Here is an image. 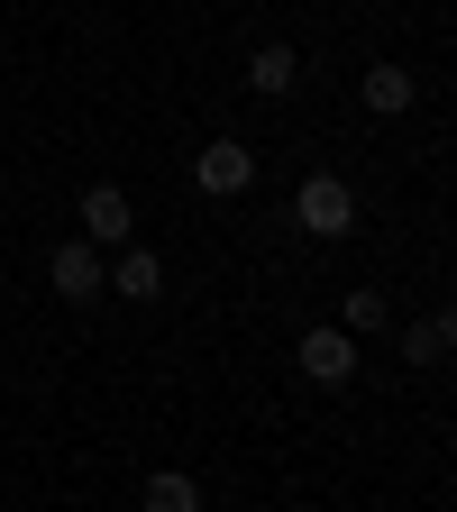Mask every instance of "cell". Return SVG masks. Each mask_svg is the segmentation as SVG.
I'll list each match as a JSON object with an SVG mask.
<instances>
[{
	"mask_svg": "<svg viewBox=\"0 0 457 512\" xmlns=\"http://www.w3.org/2000/svg\"><path fill=\"white\" fill-rule=\"evenodd\" d=\"M74 220H83V247H128V238H138V211H128L119 183H92L74 202Z\"/></svg>",
	"mask_w": 457,
	"mask_h": 512,
	"instance_id": "cell-2",
	"label": "cell"
},
{
	"mask_svg": "<svg viewBox=\"0 0 457 512\" xmlns=\"http://www.w3.org/2000/svg\"><path fill=\"white\" fill-rule=\"evenodd\" d=\"M101 275H110V256H101V247H83V238H64V247L46 256V284H55L64 302H92V293H101Z\"/></svg>",
	"mask_w": 457,
	"mask_h": 512,
	"instance_id": "cell-5",
	"label": "cell"
},
{
	"mask_svg": "<svg viewBox=\"0 0 457 512\" xmlns=\"http://www.w3.org/2000/svg\"><path fill=\"white\" fill-rule=\"evenodd\" d=\"M101 293H119V302H156V293H165V256H156V247H119V266L101 275Z\"/></svg>",
	"mask_w": 457,
	"mask_h": 512,
	"instance_id": "cell-6",
	"label": "cell"
},
{
	"mask_svg": "<svg viewBox=\"0 0 457 512\" xmlns=\"http://www.w3.org/2000/svg\"><path fill=\"white\" fill-rule=\"evenodd\" d=\"M293 357H302V375H311V384H330V394H339V384H357V339H348V330H330V320H320V330H302V348H293Z\"/></svg>",
	"mask_w": 457,
	"mask_h": 512,
	"instance_id": "cell-4",
	"label": "cell"
},
{
	"mask_svg": "<svg viewBox=\"0 0 457 512\" xmlns=\"http://www.w3.org/2000/svg\"><path fill=\"white\" fill-rule=\"evenodd\" d=\"M357 92H366V110H375V119H403V110L421 101V83L403 74V64H366V83H357Z\"/></svg>",
	"mask_w": 457,
	"mask_h": 512,
	"instance_id": "cell-7",
	"label": "cell"
},
{
	"mask_svg": "<svg viewBox=\"0 0 457 512\" xmlns=\"http://www.w3.org/2000/svg\"><path fill=\"white\" fill-rule=\"evenodd\" d=\"M384 320H394V302H384L375 284H357V293L339 302V330H348V339H366V330H384Z\"/></svg>",
	"mask_w": 457,
	"mask_h": 512,
	"instance_id": "cell-11",
	"label": "cell"
},
{
	"mask_svg": "<svg viewBox=\"0 0 457 512\" xmlns=\"http://www.w3.org/2000/svg\"><path fill=\"white\" fill-rule=\"evenodd\" d=\"M293 229H302V238H348V229H357V192H348L339 174H302V192H293Z\"/></svg>",
	"mask_w": 457,
	"mask_h": 512,
	"instance_id": "cell-1",
	"label": "cell"
},
{
	"mask_svg": "<svg viewBox=\"0 0 457 512\" xmlns=\"http://www.w3.org/2000/svg\"><path fill=\"white\" fill-rule=\"evenodd\" d=\"M192 183H202L211 202H238V192L256 183V147H238V138H211L202 156H192Z\"/></svg>",
	"mask_w": 457,
	"mask_h": 512,
	"instance_id": "cell-3",
	"label": "cell"
},
{
	"mask_svg": "<svg viewBox=\"0 0 457 512\" xmlns=\"http://www.w3.org/2000/svg\"><path fill=\"white\" fill-rule=\"evenodd\" d=\"M138 512H202V485H192L183 467H156L147 494H138Z\"/></svg>",
	"mask_w": 457,
	"mask_h": 512,
	"instance_id": "cell-9",
	"label": "cell"
},
{
	"mask_svg": "<svg viewBox=\"0 0 457 512\" xmlns=\"http://www.w3.org/2000/svg\"><path fill=\"white\" fill-rule=\"evenodd\" d=\"M448 339H457L448 311H430V320H412V330H403V357H412V366H448Z\"/></svg>",
	"mask_w": 457,
	"mask_h": 512,
	"instance_id": "cell-10",
	"label": "cell"
},
{
	"mask_svg": "<svg viewBox=\"0 0 457 512\" xmlns=\"http://www.w3.org/2000/svg\"><path fill=\"white\" fill-rule=\"evenodd\" d=\"M247 83L266 92V101H284V92L302 83V55H293V46H256V55H247Z\"/></svg>",
	"mask_w": 457,
	"mask_h": 512,
	"instance_id": "cell-8",
	"label": "cell"
}]
</instances>
